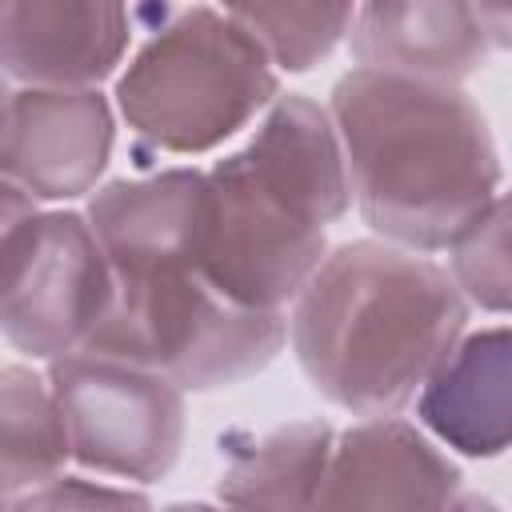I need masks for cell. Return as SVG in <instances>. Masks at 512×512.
I'll use <instances>...</instances> for the list:
<instances>
[{"label":"cell","mask_w":512,"mask_h":512,"mask_svg":"<svg viewBox=\"0 0 512 512\" xmlns=\"http://www.w3.org/2000/svg\"><path fill=\"white\" fill-rule=\"evenodd\" d=\"M236 152L272 192L292 200L324 228L352 208V176L336 120L300 92L276 96L248 144Z\"/></svg>","instance_id":"4fadbf2b"},{"label":"cell","mask_w":512,"mask_h":512,"mask_svg":"<svg viewBox=\"0 0 512 512\" xmlns=\"http://www.w3.org/2000/svg\"><path fill=\"white\" fill-rule=\"evenodd\" d=\"M328 260V228L272 192L240 152L208 168L200 276L232 304L284 312Z\"/></svg>","instance_id":"8992f818"},{"label":"cell","mask_w":512,"mask_h":512,"mask_svg":"<svg viewBox=\"0 0 512 512\" xmlns=\"http://www.w3.org/2000/svg\"><path fill=\"white\" fill-rule=\"evenodd\" d=\"M0 448H4V500H16L48 480L72 460L68 424L56 404L48 376L4 364L0 372Z\"/></svg>","instance_id":"2e32d148"},{"label":"cell","mask_w":512,"mask_h":512,"mask_svg":"<svg viewBox=\"0 0 512 512\" xmlns=\"http://www.w3.org/2000/svg\"><path fill=\"white\" fill-rule=\"evenodd\" d=\"M336 432L328 420H292L268 432H228L220 440L216 500L228 512H312Z\"/></svg>","instance_id":"9a60e30c"},{"label":"cell","mask_w":512,"mask_h":512,"mask_svg":"<svg viewBox=\"0 0 512 512\" xmlns=\"http://www.w3.org/2000/svg\"><path fill=\"white\" fill-rule=\"evenodd\" d=\"M228 12L284 72H308L320 64L356 20L352 4H228Z\"/></svg>","instance_id":"e0dca14e"},{"label":"cell","mask_w":512,"mask_h":512,"mask_svg":"<svg viewBox=\"0 0 512 512\" xmlns=\"http://www.w3.org/2000/svg\"><path fill=\"white\" fill-rule=\"evenodd\" d=\"M8 512H152V500L136 488H116V484L80 480V476H56V480L8 500Z\"/></svg>","instance_id":"d6986e66"},{"label":"cell","mask_w":512,"mask_h":512,"mask_svg":"<svg viewBox=\"0 0 512 512\" xmlns=\"http://www.w3.org/2000/svg\"><path fill=\"white\" fill-rule=\"evenodd\" d=\"M116 120L96 88H8L0 172L32 200H76L96 188L112 160Z\"/></svg>","instance_id":"ba28073f"},{"label":"cell","mask_w":512,"mask_h":512,"mask_svg":"<svg viewBox=\"0 0 512 512\" xmlns=\"http://www.w3.org/2000/svg\"><path fill=\"white\" fill-rule=\"evenodd\" d=\"M420 424L472 460L512 448V328H480L460 336L448 360L416 396Z\"/></svg>","instance_id":"7c38bea8"},{"label":"cell","mask_w":512,"mask_h":512,"mask_svg":"<svg viewBox=\"0 0 512 512\" xmlns=\"http://www.w3.org/2000/svg\"><path fill=\"white\" fill-rule=\"evenodd\" d=\"M364 224L404 252H440L492 204L500 156L456 84L352 68L328 104Z\"/></svg>","instance_id":"7a4b0ae2"},{"label":"cell","mask_w":512,"mask_h":512,"mask_svg":"<svg viewBox=\"0 0 512 512\" xmlns=\"http://www.w3.org/2000/svg\"><path fill=\"white\" fill-rule=\"evenodd\" d=\"M460 468L408 420H360L336 436L312 512H448Z\"/></svg>","instance_id":"30bf717a"},{"label":"cell","mask_w":512,"mask_h":512,"mask_svg":"<svg viewBox=\"0 0 512 512\" xmlns=\"http://www.w3.org/2000/svg\"><path fill=\"white\" fill-rule=\"evenodd\" d=\"M468 300L452 272L384 240L328 252L288 316L312 388L364 416L404 412L460 344Z\"/></svg>","instance_id":"6da1fadb"},{"label":"cell","mask_w":512,"mask_h":512,"mask_svg":"<svg viewBox=\"0 0 512 512\" xmlns=\"http://www.w3.org/2000/svg\"><path fill=\"white\" fill-rule=\"evenodd\" d=\"M204 208L208 172L164 168L96 188L84 216L112 264V276L132 280L164 268L200 272Z\"/></svg>","instance_id":"8fae6325"},{"label":"cell","mask_w":512,"mask_h":512,"mask_svg":"<svg viewBox=\"0 0 512 512\" xmlns=\"http://www.w3.org/2000/svg\"><path fill=\"white\" fill-rule=\"evenodd\" d=\"M356 68L456 84L472 76L488 56L476 4L412 0V4H364L348 32Z\"/></svg>","instance_id":"5bb4252c"},{"label":"cell","mask_w":512,"mask_h":512,"mask_svg":"<svg viewBox=\"0 0 512 512\" xmlns=\"http://www.w3.org/2000/svg\"><path fill=\"white\" fill-rule=\"evenodd\" d=\"M160 512H228V508H212V504H168Z\"/></svg>","instance_id":"7402d4cb"},{"label":"cell","mask_w":512,"mask_h":512,"mask_svg":"<svg viewBox=\"0 0 512 512\" xmlns=\"http://www.w3.org/2000/svg\"><path fill=\"white\" fill-rule=\"evenodd\" d=\"M132 12L112 0H4L0 60L8 88L84 92L116 72Z\"/></svg>","instance_id":"9c48e42d"},{"label":"cell","mask_w":512,"mask_h":512,"mask_svg":"<svg viewBox=\"0 0 512 512\" xmlns=\"http://www.w3.org/2000/svg\"><path fill=\"white\" fill-rule=\"evenodd\" d=\"M284 340V312L240 308L196 268H164L116 280L112 312L84 352L148 368L180 392H212L268 368Z\"/></svg>","instance_id":"277c9868"},{"label":"cell","mask_w":512,"mask_h":512,"mask_svg":"<svg viewBox=\"0 0 512 512\" xmlns=\"http://www.w3.org/2000/svg\"><path fill=\"white\" fill-rule=\"evenodd\" d=\"M72 460L116 480L152 484L184 448V392L136 364L72 352L48 364Z\"/></svg>","instance_id":"52a82bcc"},{"label":"cell","mask_w":512,"mask_h":512,"mask_svg":"<svg viewBox=\"0 0 512 512\" xmlns=\"http://www.w3.org/2000/svg\"><path fill=\"white\" fill-rule=\"evenodd\" d=\"M276 64L228 8H176L136 48L116 80V108L156 152L196 156L268 112Z\"/></svg>","instance_id":"3957f363"},{"label":"cell","mask_w":512,"mask_h":512,"mask_svg":"<svg viewBox=\"0 0 512 512\" xmlns=\"http://www.w3.org/2000/svg\"><path fill=\"white\" fill-rule=\"evenodd\" d=\"M448 512H504L500 504H492L488 496H456L448 504Z\"/></svg>","instance_id":"44dd1931"},{"label":"cell","mask_w":512,"mask_h":512,"mask_svg":"<svg viewBox=\"0 0 512 512\" xmlns=\"http://www.w3.org/2000/svg\"><path fill=\"white\" fill-rule=\"evenodd\" d=\"M116 300L112 264L80 212H36L4 228V340L32 360L84 352Z\"/></svg>","instance_id":"5b68a950"},{"label":"cell","mask_w":512,"mask_h":512,"mask_svg":"<svg viewBox=\"0 0 512 512\" xmlns=\"http://www.w3.org/2000/svg\"><path fill=\"white\" fill-rule=\"evenodd\" d=\"M448 272L468 304L512 316V192L492 204L448 248Z\"/></svg>","instance_id":"ac0fdd59"},{"label":"cell","mask_w":512,"mask_h":512,"mask_svg":"<svg viewBox=\"0 0 512 512\" xmlns=\"http://www.w3.org/2000/svg\"><path fill=\"white\" fill-rule=\"evenodd\" d=\"M476 16H480L488 44L512 48V4H476Z\"/></svg>","instance_id":"ffe728a7"}]
</instances>
